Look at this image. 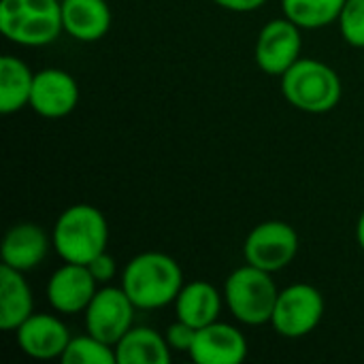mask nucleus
<instances>
[{
    "label": "nucleus",
    "mask_w": 364,
    "mask_h": 364,
    "mask_svg": "<svg viewBox=\"0 0 364 364\" xmlns=\"http://www.w3.org/2000/svg\"><path fill=\"white\" fill-rule=\"evenodd\" d=\"M337 23L348 45L364 49V0H346Z\"/></svg>",
    "instance_id": "4be33fe9"
},
{
    "label": "nucleus",
    "mask_w": 364,
    "mask_h": 364,
    "mask_svg": "<svg viewBox=\"0 0 364 364\" xmlns=\"http://www.w3.org/2000/svg\"><path fill=\"white\" fill-rule=\"evenodd\" d=\"M164 337H166V343H168V348L173 352H186V354H190V350L194 346V339H196V328H192L190 324L177 320V322L168 324Z\"/></svg>",
    "instance_id": "5701e85b"
},
{
    "label": "nucleus",
    "mask_w": 364,
    "mask_h": 364,
    "mask_svg": "<svg viewBox=\"0 0 364 364\" xmlns=\"http://www.w3.org/2000/svg\"><path fill=\"white\" fill-rule=\"evenodd\" d=\"M19 350L34 360L62 358L68 341L73 339L66 324L51 314H32L17 331Z\"/></svg>",
    "instance_id": "ddd939ff"
},
{
    "label": "nucleus",
    "mask_w": 364,
    "mask_h": 364,
    "mask_svg": "<svg viewBox=\"0 0 364 364\" xmlns=\"http://www.w3.org/2000/svg\"><path fill=\"white\" fill-rule=\"evenodd\" d=\"M34 314V296L21 271L0 269V328L17 331Z\"/></svg>",
    "instance_id": "f3484780"
},
{
    "label": "nucleus",
    "mask_w": 364,
    "mask_h": 364,
    "mask_svg": "<svg viewBox=\"0 0 364 364\" xmlns=\"http://www.w3.org/2000/svg\"><path fill=\"white\" fill-rule=\"evenodd\" d=\"M282 94L294 109L322 115L339 105L343 85L333 66L316 58H301L282 75Z\"/></svg>",
    "instance_id": "7ed1b4c3"
},
{
    "label": "nucleus",
    "mask_w": 364,
    "mask_h": 364,
    "mask_svg": "<svg viewBox=\"0 0 364 364\" xmlns=\"http://www.w3.org/2000/svg\"><path fill=\"white\" fill-rule=\"evenodd\" d=\"M171 348L166 337L149 326H132L117 343V364H168Z\"/></svg>",
    "instance_id": "a211bd4d"
},
{
    "label": "nucleus",
    "mask_w": 364,
    "mask_h": 364,
    "mask_svg": "<svg viewBox=\"0 0 364 364\" xmlns=\"http://www.w3.org/2000/svg\"><path fill=\"white\" fill-rule=\"evenodd\" d=\"M122 288L136 309H162L179 296L183 288V271L168 254L143 252L126 264Z\"/></svg>",
    "instance_id": "f257e3e1"
},
{
    "label": "nucleus",
    "mask_w": 364,
    "mask_h": 364,
    "mask_svg": "<svg viewBox=\"0 0 364 364\" xmlns=\"http://www.w3.org/2000/svg\"><path fill=\"white\" fill-rule=\"evenodd\" d=\"M134 311L136 307L122 286H102L83 311L85 328L90 335L115 346L134 326Z\"/></svg>",
    "instance_id": "6e6552de"
},
{
    "label": "nucleus",
    "mask_w": 364,
    "mask_h": 364,
    "mask_svg": "<svg viewBox=\"0 0 364 364\" xmlns=\"http://www.w3.org/2000/svg\"><path fill=\"white\" fill-rule=\"evenodd\" d=\"M277 296L279 290L273 282V273L247 262L235 269L224 284V303L232 318L245 326L269 324Z\"/></svg>",
    "instance_id": "39448f33"
},
{
    "label": "nucleus",
    "mask_w": 364,
    "mask_h": 364,
    "mask_svg": "<svg viewBox=\"0 0 364 364\" xmlns=\"http://www.w3.org/2000/svg\"><path fill=\"white\" fill-rule=\"evenodd\" d=\"M213 2L232 13H252V11H258L260 6H264L267 0H213Z\"/></svg>",
    "instance_id": "393cba45"
},
{
    "label": "nucleus",
    "mask_w": 364,
    "mask_h": 364,
    "mask_svg": "<svg viewBox=\"0 0 364 364\" xmlns=\"http://www.w3.org/2000/svg\"><path fill=\"white\" fill-rule=\"evenodd\" d=\"M326 311L324 294L311 284H292L279 290L271 324L286 339H301L314 333Z\"/></svg>",
    "instance_id": "423d86ee"
},
{
    "label": "nucleus",
    "mask_w": 364,
    "mask_h": 364,
    "mask_svg": "<svg viewBox=\"0 0 364 364\" xmlns=\"http://www.w3.org/2000/svg\"><path fill=\"white\" fill-rule=\"evenodd\" d=\"M190 358L196 364H241L247 358V339L237 326L215 320L196 331Z\"/></svg>",
    "instance_id": "f8f14e48"
},
{
    "label": "nucleus",
    "mask_w": 364,
    "mask_h": 364,
    "mask_svg": "<svg viewBox=\"0 0 364 364\" xmlns=\"http://www.w3.org/2000/svg\"><path fill=\"white\" fill-rule=\"evenodd\" d=\"M356 241H358V245L364 250V211L360 213L358 222H356Z\"/></svg>",
    "instance_id": "a878e982"
},
{
    "label": "nucleus",
    "mask_w": 364,
    "mask_h": 364,
    "mask_svg": "<svg viewBox=\"0 0 364 364\" xmlns=\"http://www.w3.org/2000/svg\"><path fill=\"white\" fill-rule=\"evenodd\" d=\"M301 30L303 28H299L288 17H277L267 21L256 38V49H254L258 68L267 75L282 77L292 64H296L301 60V49H303Z\"/></svg>",
    "instance_id": "1a4fd4ad"
},
{
    "label": "nucleus",
    "mask_w": 364,
    "mask_h": 364,
    "mask_svg": "<svg viewBox=\"0 0 364 364\" xmlns=\"http://www.w3.org/2000/svg\"><path fill=\"white\" fill-rule=\"evenodd\" d=\"M51 243L64 262L90 264L98 254L107 252L109 224L94 205H73L60 213L53 226Z\"/></svg>",
    "instance_id": "f03ea898"
},
{
    "label": "nucleus",
    "mask_w": 364,
    "mask_h": 364,
    "mask_svg": "<svg viewBox=\"0 0 364 364\" xmlns=\"http://www.w3.org/2000/svg\"><path fill=\"white\" fill-rule=\"evenodd\" d=\"M0 32L21 47H45L62 32V0H2Z\"/></svg>",
    "instance_id": "20e7f679"
},
{
    "label": "nucleus",
    "mask_w": 364,
    "mask_h": 364,
    "mask_svg": "<svg viewBox=\"0 0 364 364\" xmlns=\"http://www.w3.org/2000/svg\"><path fill=\"white\" fill-rule=\"evenodd\" d=\"M98 282L90 273L87 264L64 262L47 282L45 296L49 305L66 316H75L87 309L90 301L96 294Z\"/></svg>",
    "instance_id": "9d476101"
},
{
    "label": "nucleus",
    "mask_w": 364,
    "mask_h": 364,
    "mask_svg": "<svg viewBox=\"0 0 364 364\" xmlns=\"http://www.w3.org/2000/svg\"><path fill=\"white\" fill-rule=\"evenodd\" d=\"M346 0H282L284 17L303 30H320L335 21L343 11Z\"/></svg>",
    "instance_id": "aec40b11"
},
{
    "label": "nucleus",
    "mask_w": 364,
    "mask_h": 364,
    "mask_svg": "<svg viewBox=\"0 0 364 364\" xmlns=\"http://www.w3.org/2000/svg\"><path fill=\"white\" fill-rule=\"evenodd\" d=\"M34 73L30 66L15 58L2 55L0 58V113L11 115L30 107Z\"/></svg>",
    "instance_id": "6ab92c4d"
},
{
    "label": "nucleus",
    "mask_w": 364,
    "mask_h": 364,
    "mask_svg": "<svg viewBox=\"0 0 364 364\" xmlns=\"http://www.w3.org/2000/svg\"><path fill=\"white\" fill-rule=\"evenodd\" d=\"M62 364H117L115 346L94 337V335H81L73 337L60 358Z\"/></svg>",
    "instance_id": "412c9836"
},
{
    "label": "nucleus",
    "mask_w": 364,
    "mask_h": 364,
    "mask_svg": "<svg viewBox=\"0 0 364 364\" xmlns=\"http://www.w3.org/2000/svg\"><path fill=\"white\" fill-rule=\"evenodd\" d=\"M224 296L218 292L215 286L209 282H188L183 284L179 296L175 299V314L177 320L190 324L192 328H203L220 318Z\"/></svg>",
    "instance_id": "dca6fc26"
},
{
    "label": "nucleus",
    "mask_w": 364,
    "mask_h": 364,
    "mask_svg": "<svg viewBox=\"0 0 364 364\" xmlns=\"http://www.w3.org/2000/svg\"><path fill=\"white\" fill-rule=\"evenodd\" d=\"M111 19L107 0H62L64 32L79 43L100 41L111 28Z\"/></svg>",
    "instance_id": "2eb2a0df"
},
{
    "label": "nucleus",
    "mask_w": 364,
    "mask_h": 364,
    "mask_svg": "<svg viewBox=\"0 0 364 364\" xmlns=\"http://www.w3.org/2000/svg\"><path fill=\"white\" fill-rule=\"evenodd\" d=\"M79 102V85L75 77L62 68H43L34 73L30 107L47 119H60L75 111Z\"/></svg>",
    "instance_id": "9b49d317"
},
{
    "label": "nucleus",
    "mask_w": 364,
    "mask_h": 364,
    "mask_svg": "<svg viewBox=\"0 0 364 364\" xmlns=\"http://www.w3.org/2000/svg\"><path fill=\"white\" fill-rule=\"evenodd\" d=\"M49 252L47 232L32 222H21L9 228L2 241V264L28 273L36 269Z\"/></svg>",
    "instance_id": "4468645a"
},
{
    "label": "nucleus",
    "mask_w": 364,
    "mask_h": 364,
    "mask_svg": "<svg viewBox=\"0 0 364 364\" xmlns=\"http://www.w3.org/2000/svg\"><path fill=\"white\" fill-rule=\"evenodd\" d=\"M299 254V235L296 230L282 220H269L250 230L243 256L245 262L258 267L267 273L284 271L292 264Z\"/></svg>",
    "instance_id": "0eeeda50"
},
{
    "label": "nucleus",
    "mask_w": 364,
    "mask_h": 364,
    "mask_svg": "<svg viewBox=\"0 0 364 364\" xmlns=\"http://www.w3.org/2000/svg\"><path fill=\"white\" fill-rule=\"evenodd\" d=\"M90 273L94 275V279L102 286H107L115 275H117V264H115V258L109 256L107 252L98 254L90 264H87Z\"/></svg>",
    "instance_id": "b1692460"
}]
</instances>
